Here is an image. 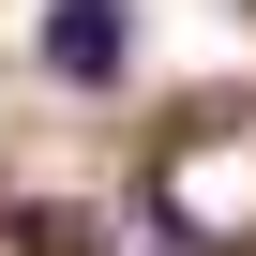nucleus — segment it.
<instances>
[{"mask_svg":"<svg viewBox=\"0 0 256 256\" xmlns=\"http://www.w3.org/2000/svg\"><path fill=\"white\" fill-rule=\"evenodd\" d=\"M46 60L60 90H120V0H46Z\"/></svg>","mask_w":256,"mask_h":256,"instance_id":"f257e3e1","label":"nucleus"},{"mask_svg":"<svg viewBox=\"0 0 256 256\" xmlns=\"http://www.w3.org/2000/svg\"><path fill=\"white\" fill-rule=\"evenodd\" d=\"M0 256H90V226L46 211V196H0Z\"/></svg>","mask_w":256,"mask_h":256,"instance_id":"f03ea898","label":"nucleus"}]
</instances>
